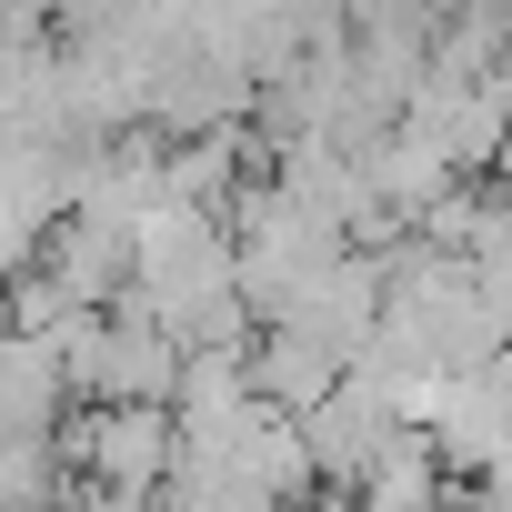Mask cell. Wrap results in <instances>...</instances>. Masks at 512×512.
I'll use <instances>...</instances> for the list:
<instances>
[{
    "label": "cell",
    "mask_w": 512,
    "mask_h": 512,
    "mask_svg": "<svg viewBox=\"0 0 512 512\" xmlns=\"http://www.w3.org/2000/svg\"><path fill=\"white\" fill-rule=\"evenodd\" d=\"M352 512H462V482L442 472V452L422 432H392L372 452V472L352 482Z\"/></svg>",
    "instance_id": "3957f363"
},
{
    "label": "cell",
    "mask_w": 512,
    "mask_h": 512,
    "mask_svg": "<svg viewBox=\"0 0 512 512\" xmlns=\"http://www.w3.org/2000/svg\"><path fill=\"white\" fill-rule=\"evenodd\" d=\"M342 352L332 342H312L302 322H272V332H251V402H272V412H322L332 392H342Z\"/></svg>",
    "instance_id": "6da1fadb"
},
{
    "label": "cell",
    "mask_w": 512,
    "mask_h": 512,
    "mask_svg": "<svg viewBox=\"0 0 512 512\" xmlns=\"http://www.w3.org/2000/svg\"><path fill=\"white\" fill-rule=\"evenodd\" d=\"M71 422V372L51 342L31 332H0V432H31V442H61Z\"/></svg>",
    "instance_id": "7a4b0ae2"
}]
</instances>
